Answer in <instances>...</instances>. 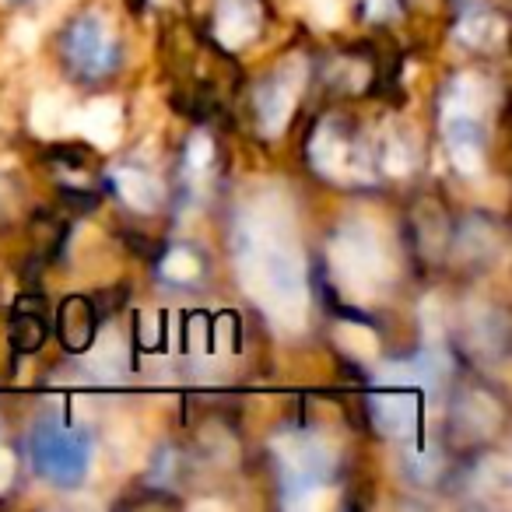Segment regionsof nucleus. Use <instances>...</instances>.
<instances>
[{
	"mask_svg": "<svg viewBox=\"0 0 512 512\" xmlns=\"http://www.w3.org/2000/svg\"><path fill=\"white\" fill-rule=\"evenodd\" d=\"M232 249L249 299L281 334H299L306 327L309 288L292 200L274 186H256L235 214Z\"/></svg>",
	"mask_w": 512,
	"mask_h": 512,
	"instance_id": "f257e3e1",
	"label": "nucleus"
},
{
	"mask_svg": "<svg viewBox=\"0 0 512 512\" xmlns=\"http://www.w3.org/2000/svg\"><path fill=\"white\" fill-rule=\"evenodd\" d=\"M330 271L341 292L358 306H369L386 292L393 278V260L383 235L372 221H348L330 246Z\"/></svg>",
	"mask_w": 512,
	"mask_h": 512,
	"instance_id": "f03ea898",
	"label": "nucleus"
},
{
	"mask_svg": "<svg viewBox=\"0 0 512 512\" xmlns=\"http://www.w3.org/2000/svg\"><path fill=\"white\" fill-rule=\"evenodd\" d=\"M491 106V85L477 74H460L453 81L442 106V130L453 165L463 176H477L484 169V116Z\"/></svg>",
	"mask_w": 512,
	"mask_h": 512,
	"instance_id": "7ed1b4c3",
	"label": "nucleus"
},
{
	"mask_svg": "<svg viewBox=\"0 0 512 512\" xmlns=\"http://www.w3.org/2000/svg\"><path fill=\"white\" fill-rule=\"evenodd\" d=\"M29 453L39 477L53 484H78L92 467V435L50 411L32 425Z\"/></svg>",
	"mask_w": 512,
	"mask_h": 512,
	"instance_id": "20e7f679",
	"label": "nucleus"
},
{
	"mask_svg": "<svg viewBox=\"0 0 512 512\" xmlns=\"http://www.w3.org/2000/svg\"><path fill=\"white\" fill-rule=\"evenodd\" d=\"M274 449H278L281 477H285V502L316 484H327V474L334 470V449L313 432L278 435Z\"/></svg>",
	"mask_w": 512,
	"mask_h": 512,
	"instance_id": "39448f33",
	"label": "nucleus"
},
{
	"mask_svg": "<svg viewBox=\"0 0 512 512\" xmlns=\"http://www.w3.org/2000/svg\"><path fill=\"white\" fill-rule=\"evenodd\" d=\"M302 85H306V60L292 57L281 60V67L256 88V116H260V130L267 137H278L288 127L295 106H299Z\"/></svg>",
	"mask_w": 512,
	"mask_h": 512,
	"instance_id": "423d86ee",
	"label": "nucleus"
},
{
	"mask_svg": "<svg viewBox=\"0 0 512 512\" xmlns=\"http://www.w3.org/2000/svg\"><path fill=\"white\" fill-rule=\"evenodd\" d=\"M67 53L78 64V71L85 74H106L116 60V36L113 25L99 15V11H88L67 32Z\"/></svg>",
	"mask_w": 512,
	"mask_h": 512,
	"instance_id": "0eeeda50",
	"label": "nucleus"
},
{
	"mask_svg": "<svg viewBox=\"0 0 512 512\" xmlns=\"http://www.w3.org/2000/svg\"><path fill=\"white\" fill-rule=\"evenodd\" d=\"M372 421L383 428L386 435L407 439L418 428V397L414 386H386V393L372 397Z\"/></svg>",
	"mask_w": 512,
	"mask_h": 512,
	"instance_id": "6e6552de",
	"label": "nucleus"
},
{
	"mask_svg": "<svg viewBox=\"0 0 512 512\" xmlns=\"http://www.w3.org/2000/svg\"><path fill=\"white\" fill-rule=\"evenodd\" d=\"M221 46L239 50L260 32V4L256 0H218V18H214Z\"/></svg>",
	"mask_w": 512,
	"mask_h": 512,
	"instance_id": "1a4fd4ad",
	"label": "nucleus"
},
{
	"mask_svg": "<svg viewBox=\"0 0 512 512\" xmlns=\"http://www.w3.org/2000/svg\"><path fill=\"white\" fill-rule=\"evenodd\" d=\"M74 127H78L81 134H85L88 141L95 144V148H102V151L116 148V141H120V134H123V109H120V102L95 99L92 106H85L78 116H74Z\"/></svg>",
	"mask_w": 512,
	"mask_h": 512,
	"instance_id": "9d476101",
	"label": "nucleus"
},
{
	"mask_svg": "<svg viewBox=\"0 0 512 512\" xmlns=\"http://www.w3.org/2000/svg\"><path fill=\"white\" fill-rule=\"evenodd\" d=\"M113 183H116V193L123 197V204H130L134 211L141 214H151L158 211V207L165 204V186L158 183L155 176H148V172L141 169H116L113 172Z\"/></svg>",
	"mask_w": 512,
	"mask_h": 512,
	"instance_id": "9b49d317",
	"label": "nucleus"
},
{
	"mask_svg": "<svg viewBox=\"0 0 512 512\" xmlns=\"http://www.w3.org/2000/svg\"><path fill=\"white\" fill-rule=\"evenodd\" d=\"M348 155H351V148L341 130H337L334 123H323V127L316 130L313 144H309V158H313L316 169L330 179H344V172H348Z\"/></svg>",
	"mask_w": 512,
	"mask_h": 512,
	"instance_id": "f8f14e48",
	"label": "nucleus"
},
{
	"mask_svg": "<svg viewBox=\"0 0 512 512\" xmlns=\"http://www.w3.org/2000/svg\"><path fill=\"white\" fill-rule=\"evenodd\" d=\"M474 495L481 498L484 505H495V509H505V505H509L512 467L505 456H488V460L474 470Z\"/></svg>",
	"mask_w": 512,
	"mask_h": 512,
	"instance_id": "ddd939ff",
	"label": "nucleus"
},
{
	"mask_svg": "<svg viewBox=\"0 0 512 512\" xmlns=\"http://www.w3.org/2000/svg\"><path fill=\"white\" fill-rule=\"evenodd\" d=\"M85 369L95 379H116L127 372V348H123V337L116 330H102L99 341L85 355Z\"/></svg>",
	"mask_w": 512,
	"mask_h": 512,
	"instance_id": "4468645a",
	"label": "nucleus"
},
{
	"mask_svg": "<svg viewBox=\"0 0 512 512\" xmlns=\"http://www.w3.org/2000/svg\"><path fill=\"white\" fill-rule=\"evenodd\" d=\"M456 36L463 39V43L477 46V50H491V46L502 43L505 36V22L502 18H495L491 11H474V15H467L460 22V29H456Z\"/></svg>",
	"mask_w": 512,
	"mask_h": 512,
	"instance_id": "2eb2a0df",
	"label": "nucleus"
},
{
	"mask_svg": "<svg viewBox=\"0 0 512 512\" xmlns=\"http://www.w3.org/2000/svg\"><path fill=\"white\" fill-rule=\"evenodd\" d=\"M71 109L64 106V99L57 95H39L32 102V130L43 137H60L64 130H71Z\"/></svg>",
	"mask_w": 512,
	"mask_h": 512,
	"instance_id": "dca6fc26",
	"label": "nucleus"
},
{
	"mask_svg": "<svg viewBox=\"0 0 512 512\" xmlns=\"http://www.w3.org/2000/svg\"><path fill=\"white\" fill-rule=\"evenodd\" d=\"M460 421L474 435H488V432H495V425L502 421V411H498V404L488 393H470L460 404Z\"/></svg>",
	"mask_w": 512,
	"mask_h": 512,
	"instance_id": "f3484780",
	"label": "nucleus"
},
{
	"mask_svg": "<svg viewBox=\"0 0 512 512\" xmlns=\"http://www.w3.org/2000/svg\"><path fill=\"white\" fill-rule=\"evenodd\" d=\"M334 341L341 344L344 355L358 358V362H372L379 351L376 334H372L369 327H362V323H341V327L334 330Z\"/></svg>",
	"mask_w": 512,
	"mask_h": 512,
	"instance_id": "a211bd4d",
	"label": "nucleus"
},
{
	"mask_svg": "<svg viewBox=\"0 0 512 512\" xmlns=\"http://www.w3.org/2000/svg\"><path fill=\"white\" fill-rule=\"evenodd\" d=\"M200 274V260L190 253V249H172L162 260V278L176 281V285H190Z\"/></svg>",
	"mask_w": 512,
	"mask_h": 512,
	"instance_id": "6ab92c4d",
	"label": "nucleus"
},
{
	"mask_svg": "<svg viewBox=\"0 0 512 512\" xmlns=\"http://www.w3.org/2000/svg\"><path fill=\"white\" fill-rule=\"evenodd\" d=\"M386 172L390 176H407V172L414 169V148L407 141H400V137H390L386 141Z\"/></svg>",
	"mask_w": 512,
	"mask_h": 512,
	"instance_id": "aec40b11",
	"label": "nucleus"
},
{
	"mask_svg": "<svg viewBox=\"0 0 512 512\" xmlns=\"http://www.w3.org/2000/svg\"><path fill=\"white\" fill-rule=\"evenodd\" d=\"M407 463H411V470H414V477H418V481H432V477L439 474V453H435L432 446L414 449V453L407 456Z\"/></svg>",
	"mask_w": 512,
	"mask_h": 512,
	"instance_id": "412c9836",
	"label": "nucleus"
},
{
	"mask_svg": "<svg viewBox=\"0 0 512 512\" xmlns=\"http://www.w3.org/2000/svg\"><path fill=\"white\" fill-rule=\"evenodd\" d=\"M211 155H214L211 137H207V134H193L190 151H186V162H190V169H207V162H211Z\"/></svg>",
	"mask_w": 512,
	"mask_h": 512,
	"instance_id": "4be33fe9",
	"label": "nucleus"
},
{
	"mask_svg": "<svg viewBox=\"0 0 512 512\" xmlns=\"http://www.w3.org/2000/svg\"><path fill=\"white\" fill-rule=\"evenodd\" d=\"M421 323H425V337L428 341H439L442 337V316H439V302L428 299L425 306H421Z\"/></svg>",
	"mask_w": 512,
	"mask_h": 512,
	"instance_id": "5701e85b",
	"label": "nucleus"
},
{
	"mask_svg": "<svg viewBox=\"0 0 512 512\" xmlns=\"http://www.w3.org/2000/svg\"><path fill=\"white\" fill-rule=\"evenodd\" d=\"M313 18L320 25L341 22V0H313Z\"/></svg>",
	"mask_w": 512,
	"mask_h": 512,
	"instance_id": "b1692460",
	"label": "nucleus"
},
{
	"mask_svg": "<svg viewBox=\"0 0 512 512\" xmlns=\"http://www.w3.org/2000/svg\"><path fill=\"white\" fill-rule=\"evenodd\" d=\"M11 481H15V453L0 449V491H8Z\"/></svg>",
	"mask_w": 512,
	"mask_h": 512,
	"instance_id": "393cba45",
	"label": "nucleus"
},
{
	"mask_svg": "<svg viewBox=\"0 0 512 512\" xmlns=\"http://www.w3.org/2000/svg\"><path fill=\"white\" fill-rule=\"evenodd\" d=\"M365 4H369V18H376V22H383V18H390L397 11V0H365Z\"/></svg>",
	"mask_w": 512,
	"mask_h": 512,
	"instance_id": "a878e982",
	"label": "nucleus"
},
{
	"mask_svg": "<svg viewBox=\"0 0 512 512\" xmlns=\"http://www.w3.org/2000/svg\"><path fill=\"white\" fill-rule=\"evenodd\" d=\"M193 509H221V502H197Z\"/></svg>",
	"mask_w": 512,
	"mask_h": 512,
	"instance_id": "bb28decb",
	"label": "nucleus"
}]
</instances>
